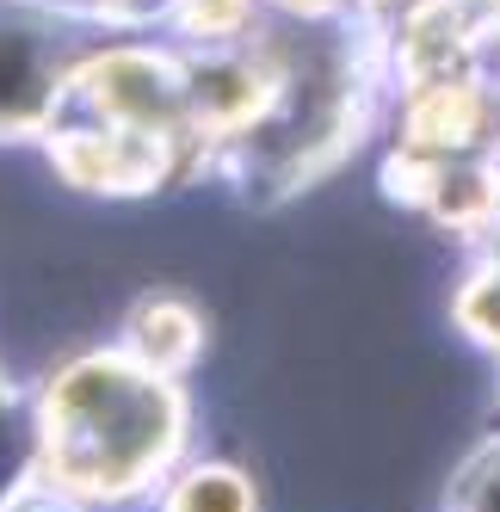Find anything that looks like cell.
I'll return each mask as SVG.
<instances>
[{
    "instance_id": "3957f363",
    "label": "cell",
    "mask_w": 500,
    "mask_h": 512,
    "mask_svg": "<svg viewBox=\"0 0 500 512\" xmlns=\"http://www.w3.org/2000/svg\"><path fill=\"white\" fill-rule=\"evenodd\" d=\"M50 161L68 186L99 192V198H142L161 186L173 167V142L149 130H118V124H50Z\"/></svg>"
},
{
    "instance_id": "7a4b0ae2",
    "label": "cell",
    "mask_w": 500,
    "mask_h": 512,
    "mask_svg": "<svg viewBox=\"0 0 500 512\" xmlns=\"http://www.w3.org/2000/svg\"><path fill=\"white\" fill-rule=\"evenodd\" d=\"M62 99L87 105V124H118V130H149L167 142H186L192 118H186V62H173L161 50L142 44H112L87 62L68 68Z\"/></svg>"
},
{
    "instance_id": "4fadbf2b",
    "label": "cell",
    "mask_w": 500,
    "mask_h": 512,
    "mask_svg": "<svg viewBox=\"0 0 500 512\" xmlns=\"http://www.w3.org/2000/svg\"><path fill=\"white\" fill-rule=\"evenodd\" d=\"M377 7H408V0H377Z\"/></svg>"
},
{
    "instance_id": "5b68a950",
    "label": "cell",
    "mask_w": 500,
    "mask_h": 512,
    "mask_svg": "<svg viewBox=\"0 0 500 512\" xmlns=\"http://www.w3.org/2000/svg\"><path fill=\"white\" fill-rule=\"evenodd\" d=\"M124 352L136 364H149V371H161V377H180L186 364L204 352V315H198V303H186L180 290L136 297L130 321H124Z\"/></svg>"
},
{
    "instance_id": "9c48e42d",
    "label": "cell",
    "mask_w": 500,
    "mask_h": 512,
    "mask_svg": "<svg viewBox=\"0 0 500 512\" xmlns=\"http://www.w3.org/2000/svg\"><path fill=\"white\" fill-rule=\"evenodd\" d=\"M0 512H81V494L38 469V475H19V482L0 488Z\"/></svg>"
},
{
    "instance_id": "8992f818",
    "label": "cell",
    "mask_w": 500,
    "mask_h": 512,
    "mask_svg": "<svg viewBox=\"0 0 500 512\" xmlns=\"http://www.w3.org/2000/svg\"><path fill=\"white\" fill-rule=\"evenodd\" d=\"M254 482L235 469V463H198V469H180L167 482V500L161 512H254Z\"/></svg>"
},
{
    "instance_id": "8fae6325",
    "label": "cell",
    "mask_w": 500,
    "mask_h": 512,
    "mask_svg": "<svg viewBox=\"0 0 500 512\" xmlns=\"http://www.w3.org/2000/svg\"><path fill=\"white\" fill-rule=\"evenodd\" d=\"M272 7H284V13L303 19V25H328V19L346 7V0H272Z\"/></svg>"
},
{
    "instance_id": "52a82bcc",
    "label": "cell",
    "mask_w": 500,
    "mask_h": 512,
    "mask_svg": "<svg viewBox=\"0 0 500 512\" xmlns=\"http://www.w3.org/2000/svg\"><path fill=\"white\" fill-rule=\"evenodd\" d=\"M451 309H457V327L476 346L500 352V253H494V260H482L470 278L457 284V303Z\"/></svg>"
},
{
    "instance_id": "7c38bea8",
    "label": "cell",
    "mask_w": 500,
    "mask_h": 512,
    "mask_svg": "<svg viewBox=\"0 0 500 512\" xmlns=\"http://www.w3.org/2000/svg\"><path fill=\"white\" fill-rule=\"evenodd\" d=\"M463 7H470L476 19H500V0H463Z\"/></svg>"
},
{
    "instance_id": "6da1fadb",
    "label": "cell",
    "mask_w": 500,
    "mask_h": 512,
    "mask_svg": "<svg viewBox=\"0 0 500 512\" xmlns=\"http://www.w3.org/2000/svg\"><path fill=\"white\" fill-rule=\"evenodd\" d=\"M186 445V395L130 352H81L44 383L38 457L81 500H124L173 469Z\"/></svg>"
},
{
    "instance_id": "ba28073f",
    "label": "cell",
    "mask_w": 500,
    "mask_h": 512,
    "mask_svg": "<svg viewBox=\"0 0 500 512\" xmlns=\"http://www.w3.org/2000/svg\"><path fill=\"white\" fill-rule=\"evenodd\" d=\"M173 19H180L186 38H198V50H217L247 38L254 0H173Z\"/></svg>"
},
{
    "instance_id": "277c9868",
    "label": "cell",
    "mask_w": 500,
    "mask_h": 512,
    "mask_svg": "<svg viewBox=\"0 0 500 512\" xmlns=\"http://www.w3.org/2000/svg\"><path fill=\"white\" fill-rule=\"evenodd\" d=\"M62 81H68V62L56 56L50 19L19 13L0 25V136L44 130V118L62 99Z\"/></svg>"
},
{
    "instance_id": "30bf717a",
    "label": "cell",
    "mask_w": 500,
    "mask_h": 512,
    "mask_svg": "<svg viewBox=\"0 0 500 512\" xmlns=\"http://www.w3.org/2000/svg\"><path fill=\"white\" fill-rule=\"evenodd\" d=\"M457 512H500V445H488L457 482Z\"/></svg>"
}]
</instances>
